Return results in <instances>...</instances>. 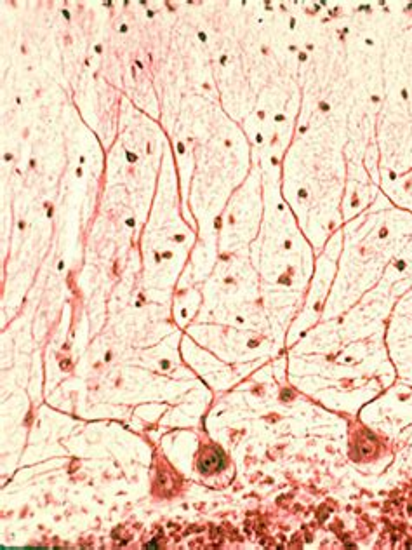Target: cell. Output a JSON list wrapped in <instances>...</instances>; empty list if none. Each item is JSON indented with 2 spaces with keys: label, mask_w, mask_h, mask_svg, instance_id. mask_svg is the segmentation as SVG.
Wrapping results in <instances>:
<instances>
[{
  "label": "cell",
  "mask_w": 412,
  "mask_h": 550,
  "mask_svg": "<svg viewBox=\"0 0 412 550\" xmlns=\"http://www.w3.org/2000/svg\"><path fill=\"white\" fill-rule=\"evenodd\" d=\"M223 465H225V456H223L221 451H217V449L206 451L199 460L200 472H206V474L217 472L219 469H223Z\"/></svg>",
  "instance_id": "1"
}]
</instances>
